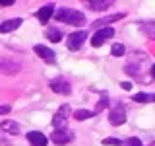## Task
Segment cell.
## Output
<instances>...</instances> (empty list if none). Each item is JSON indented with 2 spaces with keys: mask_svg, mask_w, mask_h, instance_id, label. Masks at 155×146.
<instances>
[{
  "mask_svg": "<svg viewBox=\"0 0 155 146\" xmlns=\"http://www.w3.org/2000/svg\"><path fill=\"white\" fill-rule=\"evenodd\" d=\"M56 19L58 22L70 23V26H84L85 23V16L80 10H72V8H60L56 10Z\"/></svg>",
  "mask_w": 155,
  "mask_h": 146,
  "instance_id": "obj_1",
  "label": "cell"
},
{
  "mask_svg": "<svg viewBox=\"0 0 155 146\" xmlns=\"http://www.w3.org/2000/svg\"><path fill=\"white\" fill-rule=\"evenodd\" d=\"M68 117H70V105H68V103H64V105H60V107H58L56 115L52 117V127H54V130L68 129V127H66V121H68Z\"/></svg>",
  "mask_w": 155,
  "mask_h": 146,
  "instance_id": "obj_2",
  "label": "cell"
},
{
  "mask_svg": "<svg viewBox=\"0 0 155 146\" xmlns=\"http://www.w3.org/2000/svg\"><path fill=\"white\" fill-rule=\"evenodd\" d=\"M87 39V31H74L68 35V49L70 51H80L84 41Z\"/></svg>",
  "mask_w": 155,
  "mask_h": 146,
  "instance_id": "obj_3",
  "label": "cell"
},
{
  "mask_svg": "<svg viewBox=\"0 0 155 146\" xmlns=\"http://www.w3.org/2000/svg\"><path fill=\"white\" fill-rule=\"evenodd\" d=\"M72 138H74V133H72L70 129H62V130H54V133L51 134V140L58 146H64L68 142H72Z\"/></svg>",
  "mask_w": 155,
  "mask_h": 146,
  "instance_id": "obj_4",
  "label": "cell"
},
{
  "mask_svg": "<svg viewBox=\"0 0 155 146\" xmlns=\"http://www.w3.org/2000/svg\"><path fill=\"white\" fill-rule=\"evenodd\" d=\"M19 70H21V66H19L18 62L10 61V58H0V74L14 76V74H18Z\"/></svg>",
  "mask_w": 155,
  "mask_h": 146,
  "instance_id": "obj_5",
  "label": "cell"
},
{
  "mask_svg": "<svg viewBox=\"0 0 155 146\" xmlns=\"http://www.w3.org/2000/svg\"><path fill=\"white\" fill-rule=\"evenodd\" d=\"M33 51H35V55L41 57L47 64H52V62H54V58H56L54 51H52V49H48V47H45V45H35V47H33Z\"/></svg>",
  "mask_w": 155,
  "mask_h": 146,
  "instance_id": "obj_6",
  "label": "cell"
},
{
  "mask_svg": "<svg viewBox=\"0 0 155 146\" xmlns=\"http://www.w3.org/2000/svg\"><path fill=\"white\" fill-rule=\"evenodd\" d=\"M109 123L118 127V125H124L126 123V111L122 107H114V109L109 111Z\"/></svg>",
  "mask_w": 155,
  "mask_h": 146,
  "instance_id": "obj_7",
  "label": "cell"
},
{
  "mask_svg": "<svg viewBox=\"0 0 155 146\" xmlns=\"http://www.w3.org/2000/svg\"><path fill=\"white\" fill-rule=\"evenodd\" d=\"M51 90L54 92V94H62V96H68L72 92V86L68 84L66 80H62V78H54V80L51 82Z\"/></svg>",
  "mask_w": 155,
  "mask_h": 146,
  "instance_id": "obj_8",
  "label": "cell"
},
{
  "mask_svg": "<svg viewBox=\"0 0 155 146\" xmlns=\"http://www.w3.org/2000/svg\"><path fill=\"white\" fill-rule=\"evenodd\" d=\"M27 142L31 146H47L48 138L43 133H39V130H31V133H27Z\"/></svg>",
  "mask_w": 155,
  "mask_h": 146,
  "instance_id": "obj_9",
  "label": "cell"
},
{
  "mask_svg": "<svg viewBox=\"0 0 155 146\" xmlns=\"http://www.w3.org/2000/svg\"><path fill=\"white\" fill-rule=\"evenodd\" d=\"M21 26V18H10V19H4L0 23V33H12L14 29H18Z\"/></svg>",
  "mask_w": 155,
  "mask_h": 146,
  "instance_id": "obj_10",
  "label": "cell"
},
{
  "mask_svg": "<svg viewBox=\"0 0 155 146\" xmlns=\"http://www.w3.org/2000/svg\"><path fill=\"white\" fill-rule=\"evenodd\" d=\"M110 6H113L110 0H89V2H87V8L93 10V12H105V10H109Z\"/></svg>",
  "mask_w": 155,
  "mask_h": 146,
  "instance_id": "obj_11",
  "label": "cell"
},
{
  "mask_svg": "<svg viewBox=\"0 0 155 146\" xmlns=\"http://www.w3.org/2000/svg\"><path fill=\"white\" fill-rule=\"evenodd\" d=\"M52 16H54V6H52V4H47V6H43V8L37 12V19H39L41 23H47Z\"/></svg>",
  "mask_w": 155,
  "mask_h": 146,
  "instance_id": "obj_12",
  "label": "cell"
},
{
  "mask_svg": "<svg viewBox=\"0 0 155 146\" xmlns=\"http://www.w3.org/2000/svg\"><path fill=\"white\" fill-rule=\"evenodd\" d=\"M124 18V14L120 12V14H113V16H107L103 19H97V22L93 23V27L95 29H101V27H107V23H113V22H118V19H122Z\"/></svg>",
  "mask_w": 155,
  "mask_h": 146,
  "instance_id": "obj_13",
  "label": "cell"
},
{
  "mask_svg": "<svg viewBox=\"0 0 155 146\" xmlns=\"http://www.w3.org/2000/svg\"><path fill=\"white\" fill-rule=\"evenodd\" d=\"M140 29L145 37L155 39V22H140Z\"/></svg>",
  "mask_w": 155,
  "mask_h": 146,
  "instance_id": "obj_14",
  "label": "cell"
},
{
  "mask_svg": "<svg viewBox=\"0 0 155 146\" xmlns=\"http://www.w3.org/2000/svg\"><path fill=\"white\" fill-rule=\"evenodd\" d=\"M0 129L4 133H10V134H19V125L16 121H2L0 123Z\"/></svg>",
  "mask_w": 155,
  "mask_h": 146,
  "instance_id": "obj_15",
  "label": "cell"
},
{
  "mask_svg": "<svg viewBox=\"0 0 155 146\" xmlns=\"http://www.w3.org/2000/svg\"><path fill=\"white\" fill-rule=\"evenodd\" d=\"M45 35H47V39H48V41H52V43H58V41H62V37H64V35H62V31H60L58 27H48Z\"/></svg>",
  "mask_w": 155,
  "mask_h": 146,
  "instance_id": "obj_16",
  "label": "cell"
},
{
  "mask_svg": "<svg viewBox=\"0 0 155 146\" xmlns=\"http://www.w3.org/2000/svg\"><path fill=\"white\" fill-rule=\"evenodd\" d=\"M97 113L95 111H87V109H78L74 111V119L76 121H85V119H91V117H95Z\"/></svg>",
  "mask_w": 155,
  "mask_h": 146,
  "instance_id": "obj_17",
  "label": "cell"
},
{
  "mask_svg": "<svg viewBox=\"0 0 155 146\" xmlns=\"http://www.w3.org/2000/svg\"><path fill=\"white\" fill-rule=\"evenodd\" d=\"M110 55L113 57H124L126 55V47L122 43H114V45L110 47Z\"/></svg>",
  "mask_w": 155,
  "mask_h": 146,
  "instance_id": "obj_18",
  "label": "cell"
},
{
  "mask_svg": "<svg viewBox=\"0 0 155 146\" xmlns=\"http://www.w3.org/2000/svg\"><path fill=\"white\" fill-rule=\"evenodd\" d=\"M134 101H138V103H147V101H151V94H145V92H140V94H134Z\"/></svg>",
  "mask_w": 155,
  "mask_h": 146,
  "instance_id": "obj_19",
  "label": "cell"
},
{
  "mask_svg": "<svg viewBox=\"0 0 155 146\" xmlns=\"http://www.w3.org/2000/svg\"><path fill=\"white\" fill-rule=\"evenodd\" d=\"M97 33H99V35H101V37H103L105 41H107V39H110V37L114 35V29L107 26V27H101V29H99V31H97Z\"/></svg>",
  "mask_w": 155,
  "mask_h": 146,
  "instance_id": "obj_20",
  "label": "cell"
},
{
  "mask_svg": "<svg viewBox=\"0 0 155 146\" xmlns=\"http://www.w3.org/2000/svg\"><path fill=\"white\" fill-rule=\"evenodd\" d=\"M105 146H122V140L120 138H114V136H107V138L101 140Z\"/></svg>",
  "mask_w": 155,
  "mask_h": 146,
  "instance_id": "obj_21",
  "label": "cell"
},
{
  "mask_svg": "<svg viewBox=\"0 0 155 146\" xmlns=\"http://www.w3.org/2000/svg\"><path fill=\"white\" fill-rule=\"evenodd\" d=\"M122 146H143V144H142V140H140V138L132 136V138H126V140H122Z\"/></svg>",
  "mask_w": 155,
  "mask_h": 146,
  "instance_id": "obj_22",
  "label": "cell"
},
{
  "mask_svg": "<svg viewBox=\"0 0 155 146\" xmlns=\"http://www.w3.org/2000/svg\"><path fill=\"white\" fill-rule=\"evenodd\" d=\"M124 70L128 72V74H132V76H138L140 74V64H126Z\"/></svg>",
  "mask_w": 155,
  "mask_h": 146,
  "instance_id": "obj_23",
  "label": "cell"
},
{
  "mask_svg": "<svg viewBox=\"0 0 155 146\" xmlns=\"http://www.w3.org/2000/svg\"><path fill=\"white\" fill-rule=\"evenodd\" d=\"M107 105H109V96H103L99 99V103H97V107H95V113H97V111H101V109H105Z\"/></svg>",
  "mask_w": 155,
  "mask_h": 146,
  "instance_id": "obj_24",
  "label": "cell"
},
{
  "mask_svg": "<svg viewBox=\"0 0 155 146\" xmlns=\"http://www.w3.org/2000/svg\"><path fill=\"white\" fill-rule=\"evenodd\" d=\"M103 43H105V39L101 37L99 33H95V35L91 37V45H93V47H101V45H103Z\"/></svg>",
  "mask_w": 155,
  "mask_h": 146,
  "instance_id": "obj_25",
  "label": "cell"
},
{
  "mask_svg": "<svg viewBox=\"0 0 155 146\" xmlns=\"http://www.w3.org/2000/svg\"><path fill=\"white\" fill-rule=\"evenodd\" d=\"M12 111V105H0V115H6Z\"/></svg>",
  "mask_w": 155,
  "mask_h": 146,
  "instance_id": "obj_26",
  "label": "cell"
},
{
  "mask_svg": "<svg viewBox=\"0 0 155 146\" xmlns=\"http://www.w3.org/2000/svg\"><path fill=\"white\" fill-rule=\"evenodd\" d=\"M0 6H14V0H0Z\"/></svg>",
  "mask_w": 155,
  "mask_h": 146,
  "instance_id": "obj_27",
  "label": "cell"
},
{
  "mask_svg": "<svg viewBox=\"0 0 155 146\" xmlns=\"http://www.w3.org/2000/svg\"><path fill=\"white\" fill-rule=\"evenodd\" d=\"M122 90H132V82H122Z\"/></svg>",
  "mask_w": 155,
  "mask_h": 146,
  "instance_id": "obj_28",
  "label": "cell"
},
{
  "mask_svg": "<svg viewBox=\"0 0 155 146\" xmlns=\"http://www.w3.org/2000/svg\"><path fill=\"white\" fill-rule=\"evenodd\" d=\"M151 76H153V78H155V64H153V66H151Z\"/></svg>",
  "mask_w": 155,
  "mask_h": 146,
  "instance_id": "obj_29",
  "label": "cell"
},
{
  "mask_svg": "<svg viewBox=\"0 0 155 146\" xmlns=\"http://www.w3.org/2000/svg\"><path fill=\"white\" fill-rule=\"evenodd\" d=\"M151 101H155V94H151Z\"/></svg>",
  "mask_w": 155,
  "mask_h": 146,
  "instance_id": "obj_30",
  "label": "cell"
},
{
  "mask_svg": "<svg viewBox=\"0 0 155 146\" xmlns=\"http://www.w3.org/2000/svg\"><path fill=\"white\" fill-rule=\"evenodd\" d=\"M149 146H155V142H153V144H149Z\"/></svg>",
  "mask_w": 155,
  "mask_h": 146,
  "instance_id": "obj_31",
  "label": "cell"
}]
</instances>
